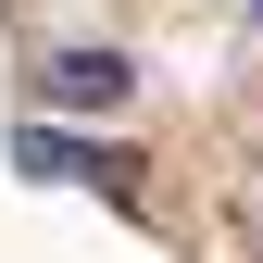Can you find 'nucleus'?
Masks as SVG:
<instances>
[{"instance_id": "1", "label": "nucleus", "mask_w": 263, "mask_h": 263, "mask_svg": "<svg viewBox=\"0 0 263 263\" xmlns=\"http://www.w3.org/2000/svg\"><path fill=\"white\" fill-rule=\"evenodd\" d=\"M38 101L50 113H125V101H138V63H125V50H50L38 63Z\"/></svg>"}, {"instance_id": "2", "label": "nucleus", "mask_w": 263, "mask_h": 263, "mask_svg": "<svg viewBox=\"0 0 263 263\" xmlns=\"http://www.w3.org/2000/svg\"><path fill=\"white\" fill-rule=\"evenodd\" d=\"M25 176H50V188H125L138 163H125V151H88V138H50V125H25Z\"/></svg>"}]
</instances>
